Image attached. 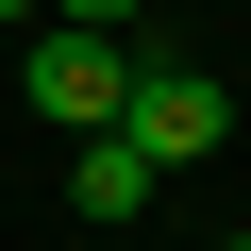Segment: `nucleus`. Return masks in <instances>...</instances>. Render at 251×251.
Wrapping results in <instances>:
<instances>
[{"label": "nucleus", "mask_w": 251, "mask_h": 251, "mask_svg": "<svg viewBox=\"0 0 251 251\" xmlns=\"http://www.w3.org/2000/svg\"><path fill=\"white\" fill-rule=\"evenodd\" d=\"M17 100L50 117V134H117V100H134V50H100V34L34 17V50H17Z\"/></svg>", "instance_id": "obj_1"}, {"label": "nucleus", "mask_w": 251, "mask_h": 251, "mask_svg": "<svg viewBox=\"0 0 251 251\" xmlns=\"http://www.w3.org/2000/svg\"><path fill=\"white\" fill-rule=\"evenodd\" d=\"M117 134H134L151 168H201V151L234 134V84H218V67H151V50H134V100H117Z\"/></svg>", "instance_id": "obj_2"}, {"label": "nucleus", "mask_w": 251, "mask_h": 251, "mask_svg": "<svg viewBox=\"0 0 251 251\" xmlns=\"http://www.w3.org/2000/svg\"><path fill=\"white\" fill-rule=\"evenodd\" d=\"M151 184H168V168H151L134 134H84V151H67V201H84V218H151Z\"/></svg>", "instance_id": "obj_3"}, {"label": "nucleus", "mask_w": 251, "mask_h": 251, "mask_svg": "<svg viewBox=\"0 0 251 251\" xmlns=\"http://www.w3.org/2000/svg\"><path fill=\"white\" fill-rule=\"evenodd\" d=\"M50 17H67V34H100V50H134V34H151V0H50Z\"/></svg>", "instance_id": "obj_4"}, {"label": "nucleus", "mask_w": 251, "mask_h": 251, "mask_svg": "<svg viewBox=\"0 0 251 251\" xmlns=\"http://www.w3.org/2000/svg\"><path fill=\"white\" fill-rule=\"evenodd\" d=\"M34 17H50V0H0V34H34Z\"/></svg>", "instance_id": "obj_5"}, {"label": "nucleus", "mask_w": 251, "mask_h": 251, "mask_svg": "<svg viewBox=\"0 0 251 251\" xmlns=\"http://www.w3.org/2000/svg\"><path fill=\"white\" fill-rule=\"evenodd\" d=\"M218 251H251V234H218Z\"/></svg>", "instance_id": "obj_6"}]
</instances>
